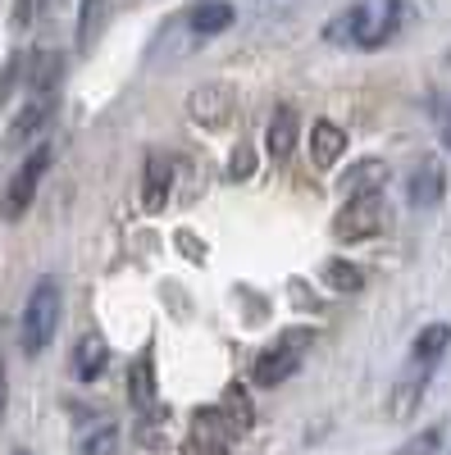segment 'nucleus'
Returning a JSON list of instances; mask_svg holds the SVG:
<instances>
[{
	"instance_id": "obj_1",
	"label": "nucleus",
	"mask_w": 451,
	"mask_h": 455,
	"mask_svg": "<svg viewBox=\"0 0 451 455\" xmlns=\"http://www.w3.org/2000/svg\"><path fill=\"white\" fill-rule=\"evenodd\" d=\"M406 23V5L401 0H356V5H347L342 14H333L324 36L333 46H360V51H374L392 42V36L401 32Z\"/></svg>"
},
{
	"instance_id": "obj_2",
	"label": "nucleus",
	"mask_w": 451,
	"mask_h": 455,
	"mask_svg": "<svg viewBox=\"0 0 451 455\" xmlns=\"http://www.w3.org/2000/svg\"><path fill=\"white\" fill-rule=\"evenodd\" d=\"M60 310H64V296H60V283L55 278H36V287L28 291V306H23V319H19V347L23 355H42L51 341H55V328H60Z\"/></svg>"
},
{
	"instance_id": "obj_3",
	"label": "nucleus",
	"mask_w": 451,
	"mask_h": 455,
	"mask_svg": "<svg viewBox=\"0 0 451 455\" xmlns=\"http://www.w3.org/2000/svg\"><path fill=\"white\" fill-rule=\"evenodd\" d=\"M310 347H315V332H310V328H287V332H278V341H270V347L255 355V383H260V387L287 383V378L301 369V360H306Z\"/></svg>"
},
{
	"instance_id": "obj_4",
	"label": "nucleus",
	"mask_w": 451,
	"mask_h": 455,
	"mask_svg": "<svg viewBox=\"0 0 451 455\" xmlns=\"http://www.w3.org/2000/svg\"><path fill=\"white\" fill-rule=\"evenodd\" d=\"M383 223H388L383 192L347 196L342 210H337V219H333V237H337V242H365V237H379Z\"/></svg>"
},
{
	"instance_id": "obj_5",
	"label": "nucleus",
	"mask_w": 451,
	"mask_h": 455,
	"mask_svg": "<svg viewBox=\"0 0 451 455\" xmlns=\"http://www.w3.org/2000/svg\"><path fill=\"white\" fill-rule=\"evenodd\" d=\"M46 169H51V146H36L32 156L14 169L5 196H0V219L19 223V219L32 210V196H36V187H42V173H46Z\"/></svg>"
},
{
	"instance_id": "obj_6",
	"label": "nucleus",
	"mask_w": 451,
	"mask_h": 455,
	"mask_svg": "<svg viewBox=\"0 0 451 455\" xmlns=\"http://www.w3.org/2000/svg\"><path fill=\"white\" fill-rule=\"evenodd\" d=\"M51 119H55V92H32V96L23 100V109L10 119V128H5V150L14 156V150L32 146L36 137L46 132Z\"/></svg>"
},
{
	"instance_id": "obj_7",
	"label": "nucleus",
	"mask_w": 451,
	"mask_h": 455,
	"mask_svg": "<svg viewBox=\"0 0 451 455\" xmlns=\"http://www.w3.org/2000/svg\"><path fill=\"white\" fill-rule=\"evenodd\" d=\"M187 114H192V124H201V128H223L238 114V92L229 83H205L187 96Z\"/></svg>"
},
{
	"instance_id": "obj_8",
	"label": "nucleus",
	"mask_w": 451,
	"mask_h": 455,
	"mask_svg": "<svg viewBox=\"0 0 451 455\" xmlns=\"http://www.w3.org/2000/svg\"><path fill=\"white\" fill-rule=\"evenodd\" d=\"M173 192V160L165 150H150L146 156V173H141V210L146 214H165Z\"/></svg>"
},
{
	"instance_id": "obj_9",
	"label": "nucleus",
	"mask_w": 451,
	"mask_h": 455,
	"mask_svg": "<svg viewBox=\"0 0 451 455\" xmlns=\"http://www.w3.org/2000/svg\"><path fill=\"white\" fill-rule=\"evenodd\" d=\"M192 442H197V451H205V455H229V446L238 442V433H233V424L219 414V405H201V410L192 414Z\"/></svg>"
},
{
	"instance_id": "obj_10",
	"label": "nucleus",
	"mask_w": 451,
	"mask_h": 455,
	"mask_svg": "<svg viewBox=\"0 0 451 455\" xmlns=\"http://www.w3.org/2000/svg\"><path fill=\"white\" fill-rule=\"evenodd\" d=\"M429 373H433V364H420V360H410L406 364V373L397 378V387H392V401H388V414L401 424V419H410L415 414V405H420V396H424V383H429Z\"/></svg>"
},
{
	"instance_id": "obj_11",
	"label": "nucleus",
	"mask_w": 451,
	"mask_h": 455,
	"mask_svg": "<svg viewBox=\"0 0 451 455\" xmlns=\"http://www.w3.org/2000/svg\"><path fill=\"white\" fill-rule=\"evenodd\" d=\"M192 36H219L233 28V5L229 0H197V5H187L182 19H178Z\"/></svg>"
},
{
	"instance_id": "obj_12",
	"label": "nucleus",
	"mask_w": 451,
	"mask_h": 455,
	"mask_svg": "<svg viewBox=\"0 0 451 455\" xmlns=\"http://www.w3.org/2000/svg\"><path fill=\"white\" fill-rule=\"evenodd\" d=\"M406 196L415 210H433L442 196H447V169L438 160H424L415 173H410V187H406Z\"/></svg>"
},
{
	"instance_id": "obj_13",
	"label": "nucleus",
	"mask_w": 451,
	"mask_h": 455,
	"mask_svg": "<svg viewBox=\"0 0 451 455\" xmlns=\"http://www.w3.org/2000/svg\"><path fill=\"white\" fill-rule=\"evenodd\" d=\"M128 401H133V410L137 414H156L160 410V387H156V360L150 355H141L133 369H128Z\"/></svg>"
},
{
	"instance_id": "obj_14",
	"label": "nucleus",
	"mask_w": 451,
	"mask_h": 455,
	"mask_svg": "<svg viewBox=\"0 0 451 455\" xmlns=\"http://www.w3.org/2000/svg\"><path fill=\"white\" fill-rule=\"evenodd\" d=\"M105 364H109L105 337H101V332L78 337V347H73V378H78V383H96V378L105 373Z\"/></svg>"
},
{
	"instance_id": "obj_15",
	"label": "nucleus",
	"mask_w": 451,
	"mask_h": 455,
	"mask_svg": "<svg viewBox=\"0 0 451 455\" xmlns=\"http://www.w3.org/2000/svg\"><path fill=\"white\" fill-rule=\"evenodd\" d=\"M347 150V132L328 124V119H315V132H310V164L315 169H333L337 160H342Z\"/></svg>"
},
{
	"instance_id": "obj_16",
	"label": "nucleus",
	"mask_w": 451,
	"mask_h": 455,
	"mask_svg": "<svg viewBox=\"0 0 451 455\" xmlns=\"http://www.w3.org/2000/svg\"><path fill=\"white\" fill-rule=\"evenodd\" d=\"M78 451L83 455H119V424L115 419H87L78 428Z\"/></svg>"
},
{
	"instance_id": "obj_17",
	"label": "nucleus",
	"mask_w": 451,
	"mask_h": 455,
	"mask_svg": "<svg viewBox=\"0 0 451 455\" xmlns=\"http://www.w3.org/2000/svg\"><path fill=\"white\" fill-rule=\"evenodd\" d=\"M296 132H301V119H296V109L292 105H278L274 109V119H270V156L274 160H287L292 156V146H296Z\"/></svg>"
},
{
	"instance_id": "obj_18",
	"label": "nucleus",
	"mask_w": 451,
	"mask_h": 455,
	"mask_svg": "<svg viewBox=\"0 0 451 455\" xmlns=\"http://www.w3.org/2000/svg\"><path fill=\"white\" fill-rule=\"evenodd\" d=\"M219 414L233 424V433H238V437L255 424V410H251V396H246V387H242V383H229V387H223V396H219Z\"/></svg>"
},
{
	"instance_id": "obj_19",
	"label": "nucleus",
	"mask_w": 451,
	"mask_h": 455,
	"mask_svg": "<svg viewBox=\"0 0 451 455\" xmlns=\"http://www.w3.org/2000/svg\"><path fill=\"white\" fill-rule=\"evenodd\" d=\"M451 347V328L447 323H429L420 337H415V347H410V360H420V364H438Z\"/></svg>"
},
{
	"instance_id": "obj_20",
	"label": "nucleus",
	"mask_w": 451,
	"mask_h": 455,
	"mask_svg": "<svg viewBox=\"0 0 451 455\" xmlns=\"http://www.w3.org/2000/svg\"><path fill=\"white\" fill-rule=\"evenodd\" d=\"M23 78H28L32 92H55V83H60V55H51V51L32 55V64L23 68Z\"/></svg>"
},
{
	"instance_id": "obj_21",
	"label": "nucleus",
	"mask_w": 451,
	"mask_h": 455,
	"mask_svg": "<svg viewBox=\"0 0 451 455\" xmlns=\"http://www.w3.org/2000/svg\"><path fill=\"white\" fill-rule=\"evenodd\" d=\"M383 160H360L356 169H351V178H347V187H342V192L347 196H365V192H379V187H383Z\"/></svg>"
},
{
	"instance_id": "obj_22",
	"label": "nucleus",
	"mask_w": 451,
	"mask_h": 455,
	"mask_svg": "<svg viewBox=\"0 0 451 455\" xmlns=\"http://www.w3.org/2000/svg\"><path fill=\"white\" fill-rule=\"evenodd\" d=\"M324 283H328L333 291H360V287H365V274L356 269L351 259H328V264H324Z\"/></svg>"
},
{
	"instance_id": "obj_23",
	"label": "nucleus",
	"mask_w": 451,
	"mask_h": 455,
	"mask_svg": "<svg viewBox=\"0 0 451 455\" xmlns=\"http://www.w3.org/2000/svg\"><path fill=\"white\" fill-rule=\"evenodd\" d=\"M429 119H433V128H438V141L451 150V96H447V92H433V96H429Z\"/></svg>"
},
{
	"instance_id": "obj_24",
	"label": "nucleus",
	"mask_w": 451,
	"mask_h": 455,
	"mask_svg": "<svg viewBox=\"0 0 451 455\" xmlns=\"http://www.w3.org/2000/svg\"><path fill=\"white\" fill-rule=\"evenodd\" d=\"M101 10H105V0H83V10H78V46L87 51L96 42V28H101Z\"/></svg>"
},
{
	"instance_id": "obj_25",
	"label": "nucleus",
	"mask_w": 451,
	"mask_h": 455,
	"mask_svg": "<svg viewBox=\"0 0 451 455\" xmlns=\"http://www.w3.org/2000/svg\"><path fill=\"white\" fill-rule=\"evenodd\" d=\"M438 446H442V428L433 424V428H424V433H415L397 455H438Z\"/></svg>"
},
{
	"instance_id": "obj_26",
	"label": "nucleus",
	"mask_w": 451,
	"mask_h": 455,
	"mask_svg": "<svg viewBox=\"0 0 451 455\" xmlns=\"http://www.w3.org/2000/svg\"><path fill=\"white\" fill-rule=\"evenodd\" d=\"M255 173V150L242 141V146H233V156H229V178L233 182H246Z\"/></svg>"
},
{
	"instance_id": "obj_27",
	"label": "nucleus",
	"mask_w": 451,
	"mask_h": 455,
	"mask_svg": "<svg viewBox=\"0 0 451 455\" xmlns=\"http://www.w3.org/2000/svg\"><path fill=\"white\" fill-rule=\"evenodd\" d=\"M5 410H10V378H5V355H0V424H5Z\"/></svg>"
},
{
	"instance_id": "obj_28",
	"label": "nucleus",
	"mask_w": 451,
	"mask_h": 455,
	"mask_svg": "<svg viewBox=\"0 0 451 455\" xmlns=\"http://www.w3.org/2000/svg\"><path fill=\"white\" fill-rule=\"evenodd\" d=\"M178 242H182V251L192 255V259H205V251L197 246V237H192V233H178Z\"/></svg>"
},
{
	"instance_id": "obj_29",
	"label": "nucleus",
	"mask_w": 451,
	"mask_h": 455,
	"mask_svg": "<svg viewBox=\"0 0 451 455\" xmlns=\"http://www.w3.org/2000/svg\"><path fill=\"white\" fill-rule=\"evenodd\" d=\"M14 455H32V451H14Z\"/></svg>"
}]
</instances>
